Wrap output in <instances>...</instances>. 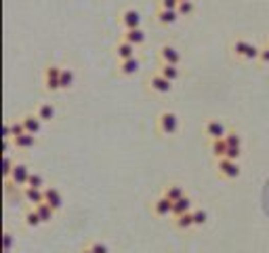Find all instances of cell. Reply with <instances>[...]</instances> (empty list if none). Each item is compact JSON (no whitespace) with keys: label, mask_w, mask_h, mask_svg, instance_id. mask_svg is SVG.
I'll list each match as a JSON object with an SVG mask.
<instances>
[{"label":"cell","mask_w":269,"mask_h":253,"mask_svg":"<svg viewBox=\"0 0 269 253\" xmlns=\"http://www.w3.org/2000/svg\"><path fill=\"white\" fill-rule=\"evenodd\" d=\"M61 70L63 67L59 65H48L44 70V89L55 93V91H61Z\"/></svg>","instance_id":"1"},{"label":"cell","mask_w":269,"mask_h":253,"mask_svg":"<svg viewBox=\"0 0 269 253\" xmlns=\"http://www.w3.org/2000/svg\"><path fill=\"white\" fill-rule=\"evenodd\" d=\"M158 129L164 135H175L179 131V116L175 112H162L158 116Z\"/></svg>","instance_id":"2"},{"label":"cell","mask_w":269,"mask_h":253,"mask_svg":"<svg viewBox=\"0 0 269 253\" xmlns=\"http://www.w3.org/2000/svg\"><path fill=\"white\" fill-rule=\"evenodd\" d=\"M217 171L225 179H236L240 175V165L238 160H229V158H219L217 160Z\"/></svg>","instance_id":"3"},{"label":"cell","mask_w":269,"mask_h":253,"mask_svg":"<svg viewBox=\"0 0 269 253\" xmlns=\"http://www.w3.org/2000/svg\"><path fill=\"white\" fill-rule=\"evenodd\" d=\"M148 84H150V89L158 95H166V93L173 91V82L168 78H164L162 74H152L148 78Z\"/></svg>","instance_id":"4"},{"label":"cell","mask_w":269,"mask_h":253,"mask_svg":"<svg viewBox=\"0 0 269 253\" xmlns=\"http://www.w3.org/2000/svg\"><path fill=\"white\" fill-rule=\"evenodd\" d=\"M30 175H32L30 167L26 163H17L15 169H13V175H11V183L19 186V188H26L28 181H30Z\"/></svg>","instance_id":"5"},{"label":"cell","mask_w":269,"mask_h":253,"mask_svg":"<svg viewBox=\"0 0 269 253\" xmlns=\"http://www.w3.org/2000/svg\"><path fill=\"white\" fill-rule=\"evenodd\" d=\"M120 24L124 30H137L141 28V13L137 9H124L120 13Z\"/></svg>","instance_id":"6"},{"label":"cell","mask_w":269,"mask_h":253,"mask_svg":"<svg viewBox=\"0 0 269 253\" xmlns=\"http://www.w3.org/2000/svg\"><path fill=\"white\" fill-rule=\"evenodd\" d=\"M204 133H206V137L212 142V140H225V135L229 131H227V127L221 121H208L204 125Z\"/></svg>","instance_id":"7"},{"label":"cell","mask_w":269,"mask_h":253,"mask_svg":"<svg viewBox=\"0 0 269 253\" xmlns=\"http://www.w3.org/2000/svg\"><path fill=\"white\" fill-rule=\"evenodd\" d=\"M160 61L170 63V65H179V61H181V53H179L173 44H164V47H160Z\"/></svg>","instance_id":"8"},{"label":"cell","mask_w":269,"mask_h":253,"mask_svg":"<svg viewBox=\"0 0 269 253\" xmlns=\"http://www.w3.org/2000/svg\"><path fill=\"white\" fill-rule=\"evenodd\" d=\"M135 49H137V47H133L131 42L120 40V42L114 47V53H116L118 61H127V59H133V57H135Z\"/></svg>","instance_id":"9"},{"label":"cell","mask_w":269,"mask_h":253,"mask_svg":"<svg viewBox=\"0 0 269 253\" xmlns=\"http://www.w3.org/2000/svg\"><path fill=\"white\" fill-rule=\"evenodd\" d=\"M23 200L34 209L44 202V190H38V188H23Z\"/></svg>","instance_id":"10"},{"label":"cell","mask_w":269,"mask_h":253,"mask_svg":"<svg viewBox=\"0 0 269 253\" xmlns=\"http://www.w3.org/2000/svg\"><path fill=\"white\" fill-rule=\"evenodd\" d=\"M44 202H48L53 209L59 211V209L63 207V196H61V192H59L57 188L48 186V188H44Z\"/></svg>","instance_id":"11"},{"label":"cell","mask_w":269,"mask_h":253,"mask_svg":"<svg viewBox=\"0 0 269 253\" xmlns=\"http://www.w3.org/2000/svg\"><path fill=\"white\" fill-rule=\"evenodd\" d=\"M21 123L26 127V133H32V135H38L42 131V121L36 114H23L21 116Z\"/></svg>","instance_id":"12"},{"label":"cell","mask_w":269,"mask_h":253,"mask_svg":"<svg viewBox=\"0 0 269 253\" xmlns=\"http://www.w3.org/2000/svg\"><path fill=\"white\" fill-rule=\"evenodd\" d=\"M154 213L158 217H168L173 215V202L166 198V196H160L154 200Z\"/></svg>","instance_id":"13"},{"label":"cell","mask_w":269,"mask_h":253,"mask_svg":"<svg viewBox=\"0 0 269 253\" xmlns=\"http://www.w3.org/2000/svg\"><path fill=\"white\" fill-rule=\"evenodd\" d=\"M139 70H141V59H139V57H133V59H127V61H120V67H118V72H120L122 76H135Z\"/></svg>","instance_id":"14"},{"label":"cell","mask_w":269,"mask_h":253,"mask_svg":"<svg viewBox=\"0 0 269 253\" xmlns=\"http://www.w3.org/2000/svg\"><path fill=\"white\" fill-rule=\"evenodd\" d=\"M193 211V202L189 196H183L179 198L177 202H173V215L179 217V215H185V213H191Z\"/></svg>","instance_id":"15"},{"label":"cell","mask_w":269,"mask_h":253,"mask_svg":"<svg viewBox=\"0 0 269 253\" xmlns=\"http://www.w3.org/2000/svg\"><path fill=\"white\" fill-rule=\"evenodd\" d=\"M122 40L131 42L133 47H141L143 42H145V32H143L141 28H137V30H127V32L122 34Z\"/></svg>","instance_id":"16"},{"label":"cell","mask_w":269,"mask_h":253,"mask_svg":"<svg viewBox=\"0 0 269 253\" xmlns=\"http://www.w3.org/2000/svg\"><path fill=\"white\" fill-rule=\"evenodd\" d=\"M156 19H158L160 26H173V24H177V19H179V13H177V11H168V9H160V7H158Z\"/></svg>","instance_id":"17"},{"label":"cell","mask_w":269,"mask_h":253,"mask_svg":"<svg viewBox=\"0 0 269 253\" xmlns=\"http://www.w3.org/2000/svg\"><path fill=\"white\" fill-rule=\"evenodd\" d=\"M250 47H253V42H248V40H244V38H236L234 42H231V53H234L236 57H240V59H244V57L248 55Z\"/></svg>","instance_id":"18"},{"label":"cell","mask_w":269,"mask_h":253,"mask_svg":"<svg viewBox=\"0 0 269 253\" xmlns=\"http://www.w3.org/2000/svg\"><path fill=\"white\" fill-rule=\"evenodd\" d=\"M34 114L38 116L42 123H51L53 118H55V108H53L51 104H38V108H36Z\"/></svg>","instance_id":"19"},{"label":"cell","mask_w":269,"mask_h":253,"mask_svg":"<svg viewBox=\"0 0 269 253\" xmlns=\"http://www.w3.org/2000/svg\"><path fill=\"white\" fill-rule=\"evenodd\" d=\"M162 196H166L170 202H177L179 198H183V196H185V192H183V186H179V183H170V186H166Z\"/></svg>","instance_id":"20"},{"label":"cell","mask_w":269,"mask_h":253,"mask_svg":"<svg viewBox=\"0 0 269 253\" xmlns=\"http://www.w3.org/2000/svg\"><path fill=\"white\" fill-rule=\"evenodd\" d=\"M227 148H229V146H227L225 140H212V142H210V152H212V156L217 158V160H219V158H225Z\"/></svg>","instance_id":"21"},{"label":"cell","mask_w":269,"mask_h":253,"mask_svg":"<svg viewBox=\"0 0 269 253\" xmlns=\"http://www.w3.org/2000/svg\"><path fill=\"white\" fill-rule=\"evenodd\" d=\"M158 74H162V76L168 78L170 82L179 80V76H181V72H179V65H170V63H162V65H160Z\"/></svg>","instance_id":"22"},{"label":"cell","mask_w":269,"mask_h":253,"mask_svg":"<svg viewBox=\"0 0 269 253\" xmlns=\"http://www.w3.org/2000/svg\"><path fill=\"white\" fill-rule=\"evenodd\" d=\"M36 209V213L40 215V219H42V224H51V219L55 217V209H53L48 202H42V205H38V207H34Z\"/></svg>","instance_id":"23"},{"label":"cell","mask_w":269,"mask_h":253,"mask_svg":"<svg viewBox=\"0 0 269 253\" xmlns=\"http://www.w3.org/2000/svg\"><path fill=\"white\" fill-rule=\"evenodd\" d=\"M15 146L19 148V150H32V148L36 146V135H32V133H23L21 137H17V140H15Z\"/></svg>","instance_id":"24"},{"label":"cell","mask_w":269,"mask_h":253,"mask_svg":"<svg viewBox=\"0 0 269 253\" xmlns=\"http://www.w3.org/2000/svg\"><path fill=\"white\" fill-rule=\"evenodd\" d=\"M74 80H76L74 70H71V67H63V70H61V89L63 91L71 89V87H74Z\"/></svg>","instance_id":"25"},{"label":"cell","mask_w":269,"mask_h":253,"mask_svg":"<svg viewBox=\"0 0 269 253\" xmlns=\"http://www.w3.org/2000/svg\"><path fill=\"white\" fill-rule=\"evenodd\" d=\"M175 226H177L179 230H189V228H193V226H195V224H193V211L175 217Z\"/></svg>","instance_id":"26"},{"label":"cell","mask_w":269,"mask_h":253,"mask_svg":"<svg viewBox=\"0 0 269 253\" xmlns=\"http://www.w3.org/2000/svg\"><path fill=\"white\" fill-rule=\"evenodd\" d=\"M177 13H179V17H191L195 13V3L193 0H181L177 7Z\"/></svg>","instance_id":"27"},{"label":"cell","mask_w":269,"mask_h":253,"mask_svg":"<svg viewBox=\"0 0 269 253\" xmlns=\"http://www.w3.org/2000/svg\"><path fill=\"white\" fill-rule=\"evenodd\" d=\"M23 219H26V226H28V228H36V226L42 224V219H40L38 213H36V209H30V211L23 215Z\"/></svg>","instance_id":"28"},{"label":"cell","mask_w":269,"mask_h":253,"mask_svg":"<svg viewBox=\"0 0 269 253\" xmlns=\"http://www.w3.org/2000/svg\"><path fill=\"white\" fill-rule=\"evenodd\" d=\"M225 142H227L229 148H242V135L238 131H229L225 135Z\"/></svg>","instance_id":"29"},{"label":"cell","mask_w":269,"mask_h":253,"mask_svg":"<svg viewBox=\"0 0 269 253\" xmlns=\"http://www.w3.org/2000/svg\"><path fill=\"white\" fill-rule=\"evenodd\" d=\"M26 188H38V190H44V177H42L40 173H32Z\"/></svg>","instance_id":"30"},{"label":"cell","mask_w":269,"mask_h":253,"mask_svg":"<svg viewBox=\"0 0 269 253\" xmlns=\"http://www.w3.org/2000/svg\"><path fill=\"white\" fill-rule=\"evenodd\" d=\"M15 165H17V163H13L9 154H5V160H3V175H5V179H11V175H13V169H15Z\"/></svg>","instance_id":"31"},{"label":"cell","mask_w":269,"mask_h":253,"mask_svg":"<svg viewBox=\"0 0 269 253\" xmlns=\"http://www.w3.org/2000/svg\"><path fill=\"white\" fill-rule=\"evenodd\" d=\"M23 133H26V127H23V123H21V118H19V121H15V123H11V135H13V140L21 137Z\"/></svg>","instance_id":"32"},{"label":"cell","mask_w":269,"mask_h":253,"mask_svg":"<svg viewBox=\"0 0 269 253\" xmlns=\"http://www.w3.org/2000/svg\"><path fill=\"white\" fill-rule=\"evenodd\" d=\"M206 219H208V213H206L204 209H195V211H193V224H195V226H204Z\"/></svg>","instance_id":"33"},{"label":"cell","mask_w":269,"mask_h":253,"mask_svg":"<svg viewBox=\"0 0 269 253\" xmlns=\"http://www.w3.org/2000/svg\"><path fill=\"white\" fill-rule=\"evenodd\" d=\"M13 245H15L13 234L11 232H5L3 234V247H5V251H13Z\"/></svg>","instance_id":"34"},{"label":"cell","mask_w":269,"mask_h":253,"mask_svg":"<svg viewBox=\"0 0 269 253\" xmlns=\"http://www.w3.org/2000/svg\"><path fill=\"white\" fill-rule=\"evenodd\" d=\"M240 156H242V148H227L225 158H229V160H238Z\"/></svg>","instance_id":"35"},{"label":"cell","mask_w":269,"mask_h":253,"mask_svg":"<svg viewBox=\"0 0 269 253\" xmlns=\"http://www.w3.org/2000/svg\"><path fill=\"white\" fill-rule=\"evenodd\" d=\"M179 0H160V9H168V11H177Z\"/></svg>","instance_id":"36"},{"label":"cell","mask_w":269,"mask_h":253,"mask_svg":"<svg viewBox=\"0 0 269 253\" xmlns=\"http://www.w3.org/2000/svg\"><path fill=\"white\" fill-rule=\"evenodd\" d=\"M88 249H91L93 253H110V249H107L103 243H93V245L88 247Z\"/></svg>","instance_id":"37"},{"label":"cell","mask_w":269,"mask_h":253,"mask_svg":"<svg viewBox=\"0 0 269 253\" xmlns=\"http://www.w3.org/2000/svg\"><path fill=\"white\" fill-rule=\"evenodd\" d=\"M259 59H261L263 63H269V44L261 49V55H259Z\"/></svg>","instance_id":"38"},{"label":"cell","mask_w":269,"mask_h":253,"mask_svg":"<svg viewBox=\"0 0 269 253\" xmlns=\"http://www.w3.org/2000/svg\"><path fill=\"white\" fill-rule=\"evenodd\" d=\"M3 133H5V135H3L5 140H11V137H13V135H11V123H5V129H3Z\"/></svg>","instance_id":"39"},{"label":"cell","mask_w":269,"mask_h":253,"mask_svg":"<svg viewBox=\"0 0 269 253\" xmlns=\"http://www.w3.org/2000/svg\"><path fill=\"white\" fill-rule=\"evenodd\" d=\"M82 253H93V251H91V249H84V251H82Z\"/></svg>","instance_id":"40"},{"label":"cell","mask_w":269,"mask_h":253,"mask_svg":"<svg viewBox=\"0 0 269 253\" xmlns=\"http://www.w3.org/2000/svg\"><path fill=\"white\" fill-rule=\"evenodd\" d=\"M5 253H11V251H5Z\"/></svg>","instance_id":"41"},{"label":"cell","mask_w":269,"mask_h":253,"mask_svg":"<svg viewBox=\"0 0 269 253\" xmlns=\"http://www.w3.org/2000/svg\"><path fill=\"white\" fill-rule=\"evenodd\" d=\"M179 3H181V0H179Z\"/></svg>","instance_id":"42"}]
</instances>
